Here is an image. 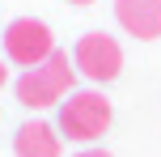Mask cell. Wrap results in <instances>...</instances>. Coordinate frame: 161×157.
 <instances>
[{
  "label": "cell",
  "instance_id": "1",
  "mask_svg": "<svg viewBox=\"0 0 161 157\" xmlns=\"http://www.w3.org/2000/svg\"><path fill=\"white\" fill-rule=\"evenodd\" d=\"M76 85V64L68 59V51H51L47 59H42L38 68H25L21 76H17V102L30 110H51L59 106V102L72 93Z\"/></svg>",
  "mask_w": 161,
  "mask_h": 157
},
{
  "label": "cell",
  "instance_id": "2",
  "mask_svg": "<svg viewBox=\"0 0 161 157\" xmlns=\"http://www.w3.org/2000/svg\"><path fill=\"white\" fill-rule=\"evenodd\" d=\"M110 98H106L102 89H72L64 102H59V136H68V140L76 144H93L106 136V127H110Z\"/></svg>",
  "mask_w": 161,
  "mask_h": 157
},
{
  "label": "cell",
  "instance_id": "3",
  "mask_svg": "<svg viewBox=\"0 0 161 157\" xmlns=\"http://www.w3.org/2000/svg\"><path fill=\"white\" fill-rule=\"evenodd\" d=\"M4 59H13L17 68H38L42 59L55 51V34L47 30V21L38 17H17L4 30Z\"/></svg>",
  "mask_w": 161,
  "mask_h": 157
},
{
  "label": "cell",
  "instance_id": "4",
  "mask_svg": "<svg viewBox=\"0 0 161 157\" xmlns=\"http://www.w3.org/2000/svg\"><path fill=\"white\" fill-rule=\"evenodd\" d=\"M72 64H76V72L85 76V81L106 85V81H114V76L123 72V47L110 38V34L93 30V34H85V38L76 42Z\"/></svg>",
  "mask_w": 161,
  "mask_h": 157
},
{
  "label": "cell",
  "instance_id": "5",
  "mask_svg": "<svg viewBox=\"0 0 161 157\" xmlns=\"http://www.w3.org/2000/svg\"><path fill=\"white\" fill-rule=\"evenodd\" d=\"M13 153L17 157H59L64 153V136L47 119H25L13 136Z\"/></svg>",
  "mask_w": 161,
  "mask_h": 157
},
{
  "label": "cell",
  "instance_id": "6",
  "mask_svg": "<svg viewBox=\"0 0 161 157\" xmlns=\"http://www.w3.org/2000/svg\"><path fill=\"white\" fill-rule=\"evenodd\" d=\"M114 17L136 38H161V0H114Z\"/></svg>",
  "mask_w": 161,
  "mask_h": 157
},
{
  "label": "cell",
  "instance_id": "7",
  "mask_svg": "<svg viewBox=\"0 0 161 157\" xmlns=\"http://www.w3.org/2000/svg\"><path fill=\"white\" fill-rule=\"evenodd\" d=\"M76 157H110L106 149H85V153H76Z\"/></svg>",
  "mask_w": 161,
  "mask_h": 157
},
{
  "label": "cell",
  "instance_id": "8",
  "mask_svg": "<svg viewBox=\"0 0 161 157\" xmlns=\"http://www.w3.org/2000/svg\"><path fill=\"white\" fill-rule=\"evenodd\" d=\"M8 85V68H4V55H0V89Z\"/></svg>",
  "mask_w": 161,
  "mask_h": 157
},
{
  "label": "cell",
  "instance_id": "9",
  "mask_svg": "<svg viewBox=\"0 0 161 157\" xmlns=\"http://www.w3.org/2000/svg\"><path fill=\"white\" fill-rule=\"evenodd\" d=\"M72 4H93V0H72Z\"/></svg>",
  "mask_w": 161,
  "mask_h": 157
}]
</instances>
